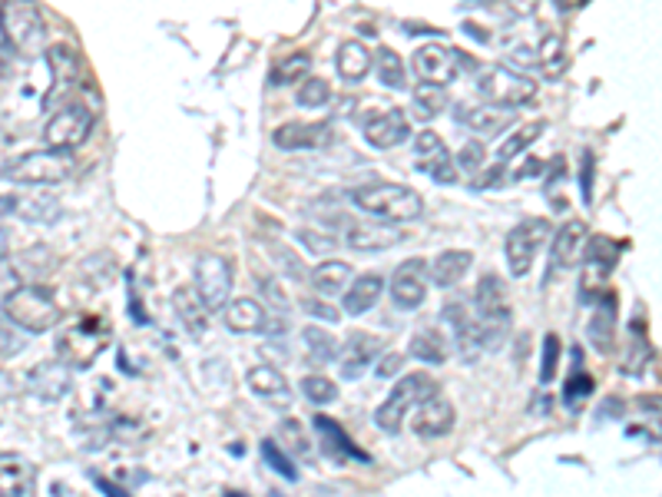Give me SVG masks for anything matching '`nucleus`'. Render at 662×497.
I'll list each match as a JSON object with an SVG mask.
<instances>
[{"label": "nucleus", "mask_w": 662, "mask_h": 497, "mask_svg": "<svg viewBox=\"0 0 662 497\" xmlns=\"http://www.w3.org/2000/svg\"><path fill=\"white\" fill-rule=\"evenodd\" d=\"M473 308H477L473 318H477V328H480L483 352H496L504 346V339L511 336V321H514L507 282L496 272H487L473 289Z\"/></svg>", "instance_id": "f257e3e1"}, {"label": "nucleus", "mask_w": 662, "mask_h": 497, "mask_svg": "<svg viewBox=\"0 0 662 497\" xmlns=\"http://www.w3.org/2000/svg\"><path fill=\"white\" fill-rule=\"evenodd\" d=\"M0 308H4V318L14 328L31 331V336L50 331L64 318V308H60L54 289H47V285H18L4 295Z\"/></svg>", "instance_id": "f03ea898"}, {"label": "nucleus", "mask_w": 662, "mask_h": 497, "mask_svg": "<svg viewBox=\"0 0 662 497\" xmlns=\"http://www.w3.org/2000/svg\"><path fill=\"white\" fill-rule=\"evenodd\" d=\"M352 203L358 210H365L368 216H375L378 223H414L424 213V200L401 187V183H372V187H358L352 190Z\"/></svg>", "instance_id": "7ed1b4c3"}, {"label": "nucleus", "mask_w": 662, "mask_h": 497, "mask_svg": "<svg viewBox=\"0 0 662 497\" xmlns=\"http://www.w3.org/2000/svg\"><path fill=\"white\" fill-rule=\"evenodd\" d=\"M73 173V156L64 149H34L0 166V177L21 187H57Z\"/></svg>", "instance_id": "20e7f679"}, {"label": "nucleus", "mask_w": 662, "mask_h": 497, "mask_svg": "<svg viewBox=\"0 0 662 497\" xmlns=\"http://www.w3.org/2000/svg\"><path fill=\"white\" fill-rule=\"evenodd\" d=\"M431 395H437V382L424 372H411V375H401V382L391 388V395L381 402V408L375 411V425L388 434H398L404 428V418L421 405L427 402Z\"/></svg>", "instance_id": "39448f33"}, {"label": "nucleus", "mask_w": 662, "mask_h": 497, "mask_svg": "<svg viewBox=\"0 0 662 497\" xmlns=\"http://www.w3.org/2000/svg\"><path fill=\"white\" fill-rule=\"evenodd\" d=\"M477 93L487 100V106H501V110H514V106H524L537 97V83L524 74H517L514 67H504V64H493V67H483L473 80Z\"/></svg>", "instance_id": "423d86ee"}, {"label": "nucleus", "mask_w": 662, "mask_h": 497, "mask_svg": "<svg viewBox=\"0 0 662 497\" xmlns=\"http://www.w3.org/2000/svg\"><path fill=\"white\" fill-rule=\"evenodd\" d=\"M110 339L103 318H80L57 336V355L67 369H90Z\"/></svg>", "instance_id": "0eeeda50"}, {"label": "nucleus", "mask_w": 662, "mask_h": 497, "mask_svg": "<svg viewBox=\"0 0 662 497\" xmlns=\"http://www.w3.org/2000/svg\"><path fill=\"white\" fill-rule=\"evenodd\" d=\"M473 67V60L464 54V50H457V47H447V44H424V47H418L414 50V57H411V70H414V77L421 80V83H427V87H447V83H454L457 77H460V70H470Z\"/></svg>", "instance_id": "6e6552de"}, {"label": "nucleus", "mask_w": 662, "mask_h": 497, "mask_svg": "<svg viewBox=\"0 0 662 497\" xmlns=\"http://www.w3.org/2000/svg\"><path fill=\"white\" fill-rule=\"evenodd\" d=\"M550 233H553V226L547 216H527L507 233V246H504L507 266L517 279H524L530 272V266H534L537 252L544 249V242L550 239Z\"/></svg>", "instance_id": "1a4fd4ad"}, {"label": "nucleus", "mask_w": 662, "mask_h": 497, "mask_svg": "<svg viewBox=\"0 0 662 497\" xmlns=\"http://www.w3.org/2000/svg\"><path fill=\"white\" fill-rule=\"evenodd\" d=\"M196 295L206 305V312H222L232 295V262L219 252H206L196 259Z\"/></svg>", "instance_id": "9d476101"}, {"label": "nucleus", "mask_w": 662, "mask_h": 497, "mask_svg": "<svg viewBox=\"0 0 662 497\" xmlns=\"http://www.w3.org/2000/svg\"><path fill=\"white\" fill-rule=\"evenodd\" d=\"M90 129H93V110H90L87 103H64V106L47 120L44 139H47L50 149L70 153V149H77V146L87 143Z\"/></svg>", "instance_id": "9b49d317"}, {"label": "nucleus", "mask_w": 662, "mask_h": 497, "mask_svg": "<svg viewBox=\"0 0 662 497\" xmlns=\"http://www.w3.org/2000/svg\"><path fill=\"white\" fill-rule=\"evenodd\" d=\"M427 298V262L421 256L404 259L391 275V302L398 308H421Z\"/></svg>", "instance_id": "f8f14e48"}, {"label": "nucleus", "mask_w": 662, "mask_h": 497, "mask_svg": "<svg viewBox=\"0 0 662 497\" xmlns=\"http://www.w3.org/2000/svg\"><path fill=\"white\" fill-rule=\"evenodd\" d=\"M339 239L345 246H352L355 252H381V249L398 246L401 233L388 223H378V219H345Z\"/></svg>", "instance_id": "ddd939ff"}, {"label": "nucleus", "mask_w": 662, "mask_h": 497, "mask_svg": "<svg viewBox=\"0 0 662 497\" xmlns=\"http://www.w3.org/2000/svg\"><path fill=\"white\" fill-rule=\"evenodd\" d=\"M414 156H418V166L437 183H457V166H454V156L447 153L444 139L431 129L418 133L414 136Z\"/></svg>", "instance_id": "4468645a"}, {"label": "nucleus", "mask_w": 662, "mask_h": 497, "mask_svg": "<svg viewBox=\"0 0 662 497\" xmlns=\"http://www.w3.org/2000/svg\"><path fill=\"white\" fill-rule=\"evenodd\" d=\"M47 67H50L54 87H50V93L44 97V103L54 106L57 100H67V97L77 90V83H80V57H77L73 47L54 44V47H47Z\"/></svg>", "instance_id": "2eb2a0df"}, {"label": "nucleus", "mask_w": 662, "mask_h": 497, "mask_svg": "<svg viewBox=\"0 0 662 497\" xmlns=\"http://www.w3.org/2000/svg\"><path fill=\"white\" fill-rule=\"evenodd\" d=\"M619 252H623V246L619 242H613V239H590L586 242V249H583V282H580V289H583V295L590 298L593 295V289L600 292L603 289V279L616 269V259H619Z\"/></svg>", "instance_id": "dca6fc26"}, {"label": "nucleus", "mask_w": 662, "mask_h": 497, "mask_svg": "<svg viewBox=\"0 0 662 497\" xmlns=\"http://www.w3.org/2000/svg\"><path fill=\"white\" fill-rule=\"evenodd\" d=\"M73 388V369H67L60 359H50V362H41L27 372V392L47 405L60 402L67 392Z\"/></svg>", "instance_id": "f3484780"}, {"label": "nucleus", "mask_w": 662, "mask_h": 497, "mask_svg": "<svg viewBox=\"0 0 662 497\" xmlns=\"http://www.w3.org/2000/svg\"><path fill=\"white\" fill-rule=\"evenodd\" d=\"M0 21H4V31L14 44V50H34L41 41H44V18L34 4H14L8 8L4 14H0Z\"/></svg>", "instance_id": "a211bd4d"}, {"label": "nucleus", "mask_w": 662, "mask_h": 497, "mask_svg": "<svg viewBox=\"0 0 662 497\" xmlns=\"http://www.w3.org/2000/svg\"><path fill=\"white\" fill-rule=\"evenodd\" d=\"M37 464L24 454L0 451V497H34Z\"/></svg>", "instance_id": "6ab92c4d"}, {"label": "nucleus", "mask_w": 662, "mask_h": 497, "mask_svg": "<svg viewBox=\"0 0 662 497\" xmlns=\"http://www.w3.org/2000/svg\"><path fill=\"white\" fill-rule=\"evenodd\" d=\"M411 136V120L401 106H388L365 120V139L375 149H395Z\"/></svg>", "instance_id": "aec40b11"}, {"label": "nucleus", "mask_w": 662, "mask_h": 497, "mask_svg": "<svg viewBox=\"0 0 662 497\" xmlns=\"http://www.w3.org/2000/svg\"><path fill=\"white\" fill-rule=\"evenodd\" d=\"M315 431H318L321 451H324L331 461H339V464H352V461L368 464V461H372V458L345 434V428H342L339 421H331L328 415H318V418H315Z\"/></svg>", "instance_id": "412c9836"}, {"label": "nucleus", "mask_w": 662, "mask_h": 497, "mask_svg": "<svg viewBox=\"0 0 662 497\" xmlns=\"http://www.w3.org/2000/svg\"><path fill=\"white\" fill-rule=\"evenodd\" d=\"M590 242V226L583 219H567L557 233H553V242H550V269L563 272V269H573V262L583 256Z\"/></svg>", "instance_id": "4be33fe9"}, {"label": "nucleus", "mask_w": 662, "mask_h": 497, "mask_svg": "<svg viewBox=\"0 0 662 497\" xmlns=\"http://www.w3.org/2000/svg\"><path fill=\"white\" fill-rule=\"evenodd\" d=\"M385 352L378 336H368V331H352L345 339V346H339V365H342V379H362V372L372 365V359H378Z\"/></svg>", "instance_id": "5701e85b"}, {"label": "nucleus", "mask_w": 662, "mask_h": 497, "mask_svg": "<svg viewBox=\"0 0 662 497\" xmlns=\"http://www.w3.org/2000/svg\"><path fill=\"white\" fill-rule=\"evenodd\" d=\"M444 321L454 331V346H457L460 359L464 362H477L483 355V346H480V328H477V318L470 315V308L460 305V302H450L444 308Z\"/></svg>", "instance_id": "b1692460"}, {"label": "nucleus", "mask_w": 662, "mask_h": 497, "mask_svg": "<svg viewBox=\"0 0 662 497\" xmlns=\"http://www.w3.org/2000/svg\"><path fill=\"white\" fill-rule=\"evenodd\" d=\"M454 405L444 398V395H431L427 402H421L418 408H414V418H411V428H414V434H421V438H444V434H450V428H454Z\"/></svg>", "instance_id": "393cba45"}, {"label": "nucleus", "mask_w": 662, "mask_h": 497, "mask_svg": "<svg viewBox=\"0 0 662 497\" xmlns=\"http://www.w3.org/2000/svg\"><path fill=\"white\" fill-rule=\"evenodd\" d=\"M335 129L324 120H315V123H282L272 139L278 149H318V146H328Z\"/></svg>", "instance_id": "a878e982"}, {"label": "nucleus", "mask_w": 662, "mask_h": 497, "mask_svg": "<svg viewBox=\"0 0 662 497\" xmlns=\"http://www.w3.org/2000/svg\"><path fill=\"white\" fill-rule=\"evenodd\" d=\"M246 385L252 395L265 398L269 405H292V388H288V379L275 369V365H252L249 375H246Z\"/></svg>", "instance_id": "bb28decb"}, {"label": "nucleus", "mask_w": 662, "mask_h": 497, "mask_svg": "<svg viewBox=\"0 0 662 497\" xmlns=\"http://www.w3.org/2000/svg\"><path fill=\"white\" fill-rule=\"evenodd\" d=\"M586 336L596 346V352H603V355L613 352V346H616V295L613 292H603V298L596 302Z\"/></svg>", "instance_id": "cd10ccee"}, {"label": "nucleus", "mask_w": 662, "mask_h": 497, "mask_svg": "<svg viewBox=\"0 0 662 497\" xmlns=\"http://www.w3.org/2000/svg\"><path fill=\"white\" fill-rule=\"evenodd\" d=\"M470 266H473V252H470V249H447V252H441V256L431 262L427 279H431L437 289H450V285H457V282L467 275Z\"/></svg>", "instance_id": "c85d7f7f"}, {"label": "nucleus", "mask_w": 662, "mask_h": 497, "mask_svg": "<svg viewBox=\"0 0 662 497\" xmlns=\"http://www.w3.org/2000/svg\"><path fill=\"white\" fill-rule=\"evenodd\" d=\"M385 295V279L378 272H368V275H358L349 289H345V298H342V308L349 315H365L368 308L378 305V298Z\"/></svg>", "instance_id": "c756f323"}, {"label": "nucleus", "mask_w": 662, "mask_h": 497, "mask_svg": "<svg viewBox=\"0 0 662 497\" xmlns=\"http://www.w3.org/2000/svg\"><path fill=\"white\" fill-rule=\"evenodd\" d=\"M226 315V325L232 331H239V336H246V331H265L269 328V315L262 308L259 298H236L222 308Z\"/></svg>", "instance_id": "7c9ffc66"}, {"label": "nucleus", "mask_w": 662, "mask_h": 497, "mask_svg": "<svg viewBox=\"0 0 662 497\" xmlns=\"http://www.w3.org/2000/svg\"><path fill=\"white\" fill-rule=\"evenodd\" d=\"M311 289L318 292V295H342L345 289H349V282H352V266L345 262V259H328V262H321V266H315L311 269Z\"/></svg>", "instance_id": "2f4dec72"}, {"label": "nucleus", "mask_w": 662, "mask_h": 497, "mask_svg": "<svg viewBox=\"0 0 662 497\" xmlns=\"http://www.w3.org/2000/svg\"><path fill=\"white\" fill-rule=\"evenodd\" d=\"M457 123L470 126L473 133L496 136V133H504V129L514 123V110H501V106H470V110H460V113H457Z\"/></svg>", "instance_id": "473e14b6"}, {"label": "nucleus", "mask_w": 662, "mask_h": 497, "mask_svg": "<svg viewBox=\"0 0 662 497\" xmlns=\"http://www.w3.org/2000/svg\"><path fill=\"white\" fill-rule=\"evenodd\" d=\"M335 70L349 83H362L372 74V50L362 41H345L335 57Z\"/></svg>", "instance_id": "72a5a7b5"}, {"label": "nucleus", "mask_w": 662, "mask_h": 497, "mask_svg": "<svg viewBox=\"0 0 662 497\" xmlns=\"http://www.w3.org/2000/svg\"><path fill=\"white\" fill-rule=\"evenodd\" d=\"M173 308H176L180 321L190 328V336H203L206 325H209V312H206V305L199 302V295L190 285L173 292Z\"/></svg>", "instance_id": "f704fd0d"}, {"label": "nucleus", "mask_w": 662, "mask_h": 497, "mask_svg": "<svg viewBox=\"0 0 662 497\" xmlns=\"http://www.w3.org/2000/svg\"><path fill=\"white\" fill-rule=\"evenodd\" d=\"M408 352L418 359V362H427V365H441L447 359V339L441 336V331L434 325L414 331V339L408 346Z\"/></svg>", "instance_id": "c9c22d12"}, {"label": "nucleus", "mask_w": 662, "mask_h": 497, "mask_svg": "<svg viewBox=\"0 0 662 497\" xmlns=\"http://www.w3.org/2000/svg\"><path fill=\"white\" fill-rule=\"evenodd\" d=\"M537 67L544 70V77L547 80H560L563 74H567V67H570V57H567V44H563V37L560 34H547L544 37V44H540V50H537Z\"/></svg>", "instance_id": "e433bc0d"}, {"label": "nucleus", "mask_w": 662, "mask_h": 497, "mask_svg": "<svg viewBox=\"0 0 662 497\" xmlns=\"http://www.w3.org/2000/svg\"><path fill=\"white\" fill-rule=\"evenodd\" d=\"M547 133V120H530V123H524V126H517V133H511L504 143H501V149H496V159H514V156H521L527 146H534L540 136Z\"/></svg>", "instance_id": "4c0bfd02"}, {"label": "nucleus", "mask_w": 662, "mask_h": 497, "mask_svg": "<svg viewBox=\"0 0 662 497\" xmlns=\"http://www.w3.org/2000/svg\"><path fill=\"white\" fill-rule=\"evenodd\" d=\"M372 67L378 70V80L391 90H404L408 87V70H404V60L391 50V47H381L375 57H372Z\"/></svg>", "instance_id": "58836bf2"}, {"label": "nucleus", "mask_w": 662, "mask_h": 497, "mask_svg": "<svg viewBox=\"0 0 662 497\" xmlns=\"http://www.w3.org/2000/svg\"><path fill=\"white\" fill-rule=\"evenodd\" d=\"M308 70H311V57L308 54H288L278 60V67L272 70V87H288V83H305L308 80Z\"/></svg>", "instance_id": "ea45409f"}, {"label": "nucleus", "mask_w": 662, "mask_h": 497, "mask_svg": "<svg viewBox=\"0 0 662 497\" xmlns=\"http://www.w3.org/2000/svg\"><path fill=\"white\" fill-rule=\"evenodd\" d=\"M301 339H305V349H308L311 362H331V359L339 355V342L331 339V331H324L318 325H305Z\"/></svg>", "instance_id": "a19ab883"}, {"label": "nucleus", "mask_w": 662, "mask_h": 497, "mask_svg": "<svg viewBox=\"0 0 662 497\" xmlns=\"http://www.w3.org/2000/svg\"><path fill=\"white\" fill-rule=\"evenodd\" d=\"M414 116L418 120H434L437 113H444L447 110V90H441V87H427V83H421V87H414Z\"/></svg>", "instance_id": "79ce46f5"}, {"label": "nucleus", "mask_w": 662, "mask_h": 497, "mask_svg": "<svg viewBox=\"0 0 662 497\" xmlns=\"http://www.w3.org/2000/svg\"><path fill=\"white\" fill-rule=\"evenodd\" d=\"M11 203H14V213H21L24 219H31V223H54L57 219V213H60V206H57V200H50V196H11Z\"/></svg>", "instance_id": "37998d69"}, {"label": "nucleus", "mask_w": 662, "mask_h": 497, "mask_svg": "<svg viewBox=\"0 0 662 497\" xmlns=\"http://www.w3.org/2000/svg\"><path fill=\"white\" fill-rule=\"evenodd\" d=\"M298 239L305 242L308 252H321V256H324V252H335V249L342 246V239H339L335 229L328 233V229H315V226H301V229H298Z\"/></svg>", "instance_id": "c03bdc74"}, {"label": "nucleus", "mask_w": 662, "mask_h": 497, "mask_svg": "<svg viewBox=\"0 0 662 497\" xmlns=\"http://www.w3.org/2000/svg\"><path fill=\"white\" fill-rule=\"evenodd\" d=\"M301 392L315 405H331V402L339 398V385L331 382V379H324V375H305L301 379Z\"/></svg>", "instance_id": "a18cd8bd"}, {"label": "nucleus", "mask_w": 662, "mask_h": 497, "mask_svg": "<svg viewBox=\"0 0 662 497\" xmlns=\"http://www.w3.org/2000/svg\"><path fill=\"white\" fill-rule=\"evenodd\" d=\"M483 162H487V149H483V143H477V139H467V143L457 149V159H454L457 173H464V177L480 173V166H483Z\"/></svg>", "instance_id": "49530a36"}, {"label": "nucleus", "mask_w": 662, "mask_h": 497, "mask_svg": "<svg viewBox=\"0 0 662 497\" xmlns=\"http://www.w3.org/2000/svg\"><path fill=\"white\" fill-rule=\"evenodd\" d=\"M331 100V87L321 80V77H308L301 87H298V103L305 106V110H318V106H324Z\"/></svg>", "instance_id": "de8ad7c7"}, {"label": "nucleus", "mask_w": 662, "mask_h": 497, "mask_svg": "<svg viewBox=\"0 0 662 497\" xmlns=\"http://www.w3.org/2000/svg\"><path fill=\"white\" fill-rule=\"evenodd\" d=\"M262 458H265V464H269L272 471H278L285 481H295V477H298V467L288 461V454H285V451H282L275 441H272V438H265V441H262Z\"/></svg>", "instance_id": "09e8293b"}, {"label": "nucleus", "mask_w": 662, "mask_h": 497, "mask_svg": "<svg viewBox=\"0 0 662 497\" xmlns=\"http://www.w3.org/2000/svg\"><path fill=\"white\" fill-rule=\"evenodd\" d=\"M557 365H560V336H550L544 339V355H540V382H553L557 379Z\"/></svg>", "instance_id": "8fccbe9b"}, {"label": "nucleus", "mask_w": 662, "mask_h": 497, "mask_svg": "<svg viewBox=\"0 0 662 497\" xmlns=\"http://www.w3.org/2000/svg\"><path fill=\"white\" fill-rule=\"evenodd\" d=\"M18 352H24V339L8 318H0V359H14Z\"/></svg>", "instance_id": "3c124183"}, {"label": "nucleus", "mask_w": 662, "mask_h": 497, "mask_svg": "<svg viewBox=\"0 0 662 497\" xmlns=\"http://www.w3.org/2000/svg\"><path fill=\"white\" fill-rule=\"evenodd\" d=\"M646 362H649V342L642 339V328H639V325H632V359L626 362V369L636 375V372H642V369H646Z\"/></svg>", "instance_id": "603ef678"}, {"label": "nucleus", "mask_w": 662, "mask_h": 497, "mask_svg": "<svg viewBox=\"0 0 662 497\" xmlns=\"http://www.w3.org/2000/svg\"><path fill=\"white\" fill-rule=\"evenodd\" d=\"M590 392H593V379H590L586 372H577V375H570L563 398H567V405H580Z\"/></svg>", "instance_id": "864d4df0"}, {"label": "nucleus", "mask_w": 662, "mask_h": 497, "mask_svg": "<svg viewBox=\"0 0 662 497\" xmlns=\"http://www.w3.org/2000/svg\"><path fill=\"white\" fill-rule=\"evenodd\" d=\"M301 308H305L308 315L321 318V321H331V325L342 321V312H339L335 305H331V302H321V298H305V302H301Z\"/></svg>", "instance_id": "5fc2aeb1"}, {"label": "nucleus", "mask_w": 662, "mask_h": 497, "mask_svg": "<svg viewBox=\"0 0 662 497\" xmlns=\"http://www.w3.org/2000/svg\"><path fill=\"white\" fill-rule=\"evenodd\" d=\"M282 438L292 444L295 454H305V451H308V438H305V431H301V425H298L295 418L282 421Z\"/></svg>", "instance_id": "6e6d98bb"}, {"label": "nucleus", "mask_w": 662, "mask_h": 497, "mask_svg": "<svg viewBox=\"0 0 662 497\" xmlns=\"http://www.w3.org/2000/svg\"><path fill=\"white\" fill-rule=\"evenodd\" d=\"M590 173H593V153H583V203L586 206L593 203V180H590Z\"/></svg>", "instance_id": "4d7b16f0"}, {"label": "nucleus", "mask_w": 662, "mask_h": 497, "mask_svg": "<svg viewBox=\"0 0 662 497\" xmlns=\"http://www.w3.org/2000/svg\"><path fill=\"white\" fill-rule=\"evenodd\" d=\"M14 44H11V37H8V31H4V21H0V67L4 64H11L14 60Z\"/></svg>", "instance_id": "13d9d810"}, {"label": "nucleus", "mask_w": 662, "mask_h": 497, "mask_svg": "<svg viewBox=\"0 0 662 497\" xmlns=\"http://www.w3.org/2000/svg\"><path fill=\"white\" fill-rule=\"evenodd\" d=\"M401 365H404V355H398V352H395V355H388V359H381V362H378V375H381V379H391V375H395Z\"/></svg>", "instance_id": "bf43d9fd"}, {"label": "nucleus", "mask_w": 662, "mask_h": 497, "mask_svg": "<svg viewBox=\"0 0 662 497\" xmlns=\"http://www.w3.org/2000/svg\"><path fill=\"white\" fill-rule=\"evenodd\" d=\"M537 54L530 50V47H517V50H511V64H517V67H537V60H534Z\"/></svg>", "instance_id": "052dcab7"}, {"label": "nucleus", "mask_w": 662, "mask_h": 497, "mask_svg": "<svg viewBox=\"0 0 662 497\" xmlns=\"http://www.w3.org/2000/svg\"><path fill=\"white\" fill-rule=\"evenodd\" d=\"M96 487H100V490H103V494H106V497H129V494H126V490H123V487H116V484H110V481H106V477H96Z\"/></svg>", "instance_id": "680f3d73"}, {"label": "nucleus", "mask_w": 662, "mask_h": 497, "mask_svg": "<svg viewBox=\"0 0 662 497\" xmlns=\"http://www.w3.org/2000/svg\"><path fill=\"white\" fill-rule=\"evenodd\" d=\"M14 392H18V385L11 382V375H8V372H0V402L11 398Z\"/></svg>", "instance_id": "e2e57ef3"}, {"label": "nucleus", "mask_w": 662, "mask_h": 497, "mask_svg": "<svg viewBox=\"0 0 662 497\" xmlns=\"http://www.w3.org/2000/svg\"><path fill=\"white\" fill-rule=\"evenodd\" d=\"M11 256V233L0 226V262H4Z\"/></svg>", "instance_id": "0e129e2a"}, {"label": "nucleus", "mask_w": 662, "mask_h": 497, "mask_svg": "<svg viewBox=\"0 0 662 497\" xmlns=\"http://www.w3.org/2000/svg\"><path fill=\"white\" fill-rule=\"evenodd\" d=\"M262 289H265V292H269V298H272V302H275V305H285V295H282V289H275V285H272V282H269V279H265V282H262Z\"/></svg>", "instance_id": "69168bd1"}, {"label": "nucleus", "mask_w": 662, "mask_h": 497, "mask_svg": "<svg viewBox=\"0 0 662 497\" xmlns=\"http://www.w3.org/2000/svg\"><path fill=\"white\" fill-rule=\"evenodd\" d=\"M8 213H14V203H11V196H0V216H8Z\"/></svg>", "instance_id": "338daca9"}]
</instances>
